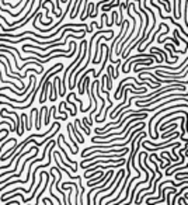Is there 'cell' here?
I'll use <instances>...</instances> for the list:
<instances>
[{
	"mask_svg": "<svg viewBox=\"0 0 188 205\" xmlns=\"http://www.w3.org/2000/svg\"><path fill=\"white\" fill-rule=\"evenodd\" d=\"M70 128H72V132H73V135H75V138L77 139V142H79V143H84V138H83V135H82V134H80V132L76 129L75 124H70Z\"/></svg>",
	"mask_w": 188,
	"mask_h": 205,
	"instance_id": "3",
	"label": "cell"
},
{
	"mask_svg": "<svg viewBox=\"0 0 188 205\" xmlns=\"http://www.w3.org/2000/svg\"><path fill=\"white\" fill-rule=\"evenodd\" d=\"M124 180H125V172H124L120 176L118 181H117V183H115V186H114V190H112V191H110L108 194H105L104 197H101V198H100V201H98V204H100V205H103V201H104L105 198H108V197H111V195H114V193H115V191L118 190V188H120V186H121V184L124 183Z\"/></svg>",
	"mask_w": 188,
	"mask_h": 205,
	"instance_id": "1",
	"label": "cell"
},
{
	"mask_svg": "<svg viewBox=\"0 0 188 205\" xmlns=\"http://www.w3.org/2000/svg\"><path fill=\"white\" fill-rule=\"evenodd\" d=\"M82 122H83V124L86 125V128H87V129H90V128H91V125H93V124H90L89 118H83V120H82Z\"/></svg>",
	"mask_w": 188,
	"mask_h": 205,
	"instance_id": "6",
	"label": "cell"
},
{
	"mask_svg": "<svg viewBox=\"0 0 188 205\" xmlns=\"http://www.w3.org/2000/svg\"><path fill=\"white\" fill-rule=\"evenodd\" d=\"M75 124H76L77 127H79V128H80V131L86 132V135H90V134H91V131H90V129H87V128H86V127H84L83 124H80V120H79V118H76V121H75Z\"/></svg>",
	"mask_w": 188,
	"mask_h": 205,
	"instance_id": "4",
	"label": "cell"
},
{
	"mask_svg": "<svg viewBox=\"0 0 188 205\" xmlns=\"http://www.w3.org/2000/svg\"><path fill=\"white\" fill-rule=\"evenodd\" d=\"M169 40H170L171 42H174V45H178V44H180V42H178V40H176V38H170V37H166V38H163V40H160L159 44H166Z\"/></svg>",
	"mask_w": 188,
	"mask_h": 205,
	"instance_id": "5",
	"label": "cell"
},
{
	"mask_svg": "<svg viewBox=\"0 0 188 205\" xmlns=\"http://www.w3.org/2000/svg\"><path fill=\"white\" fill-rule=\"evenodd\" d=\"M61 139H62V134H59V141H58V143H56V145H58V148H59V150H61L62 153H63V156H65V159H66V160H68L69 163H70V165H73V167H75V169H77L79 163H77V162H75V160H72V159H69V155L66 153V150L61 146Z\"/></svg>",
	"mask_w": 188,
	"mask_h": 205,
	"instance_id": "2",
	"label": "cell"
}]
</instances>
